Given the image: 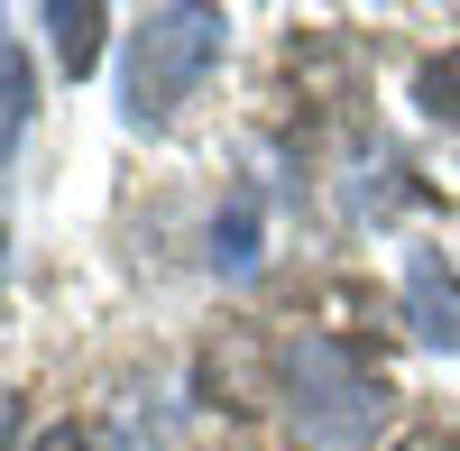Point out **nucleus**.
Instances as JSON below:
<instances>
[{
	"label": "nucleus",
	"instance_id": "f257e3e1",
	"mask_svg": "<svg viewBox=\"0 0 460 451\" xmlns=\"http://www.w3.org/2000/svg\"><path fill=\"white\" fill-rule=\"evenodd\" d=\"M286 424L304 451H368L387 424V378L332 332H304L286 350Z\"/></svg>",
	"mask_w": 460,
	"mask_h": 451
},
{
	"label": "nucleus",
	"instance_id": "f03ea898",
	"mask_svg": "<svg viewBox=\"0 0 460 451\" xmlns=\"http://www.w3.org/2000/svg\"><path fill=\"white\" fill-rule=\"evenodd\" d=\"M221 10H147V28L129 37V120L138 129H166L194 84L221 65Z\"/></svg>",
	"mask_w": 460,
	"mask_h": 451
},
{
	"label": "nucleus",
	"instance_id": "7ed1b4c3",
	"mask_svg": "<svg viewBox=\"0 0 460 451\" xmlns=\"http://www.w3.org/2000/svg\"><path fill=\"white\" fill-rule=\"evenodd\" d=\"M405 323L424 332L433 350H460V277L442 268L433 249H414V258H405Z\"/></svg>",
	"mask_w": 460,
	"mask_h": 451
},
{
	"label": "nucleus",
	"instance_id": "20e7f679",
	"mask_svg": "<svg viewBox=\"0 0 460 451\" xmlns=\"http://www.w3.org/2000/svg\"><path fill=\"white\" fill-rule=\"evenodd\" d=\"M47 28H56L65 74H93V65H102V28H111V10H102V0H56Z\"/></svg>",
	"mask_w": 460,
	"mask_h": 451
},
{
	"label": "nucleus",
	"instance_id": "39448f33",
	"mask_svg": "<svg viewBox=\"0 0 460 451\" xmlns=\"http://www.w3.org/2000/svg\"><path fill=\"white\" fill-rule=\"evenodd\" d=\"M212 268L221 277H249L258 268V194H240V203L212 221Z\"/></svg>",
	"mask_w": 460,
	"mask_h": 451
},
{
	"label": "nucleus",
	"instance_id": "423d86ee",
	"mask_svg": "<svg viewBox=\"0 0 460 451\" xmlns=\"http://www.w3.org/2000/svg\"><path fill=\"white\" fill-rule=\"evenodd\" d=\"M414 102H424L442 129H460V47H442L424 74H414Z\"/></svg>",
	"mask_w": 460,
	"mask_h": 451
},
{
	"label": "nucleus",
	"instance_id": "0eeeda50",
	"mask_svg": "<svg viewBox=\"0 0 460 451\" xmlns=\"http://www.w3.org/2000/svg\"><path fill=\"white\" fill-rule=\"evenodd\" d=\"M28 129V65L10 47V28H0V157H10V138Z\"/></svg>",
	"mask_w": 460,
	"mask_h": 451
},
{
	"label": "nucleus",
	"instance_id": "6e6552de",
	"mask_svg": "<svg viewBox=\"0 0 460 451\" xmlns=\"http://www.w3.org/2000/svg\"><path fill=\"white\" fill-rule=\"evenodd\" d=\"M37 451H84V433H74V424H56V433H37Z\"/></svg>",
	"mask_w": 460,
	"mask_h": 451
},
{
	"label": "nucleus",
	"instance_id": "1a4fd4ad",
	"mask_svg": "<svg viewBox=\"0 0 460 451\" xmlns=\"http://www.w3.org/2000/svg\"><path fill=\"white\" fill-rule=\"evenodd\" d=\"M10 433H19V405H10V396H0V451H10Z\"/></svg>",
	"mask_w": 460,
	"mask_h": 451
}]
</instances>
